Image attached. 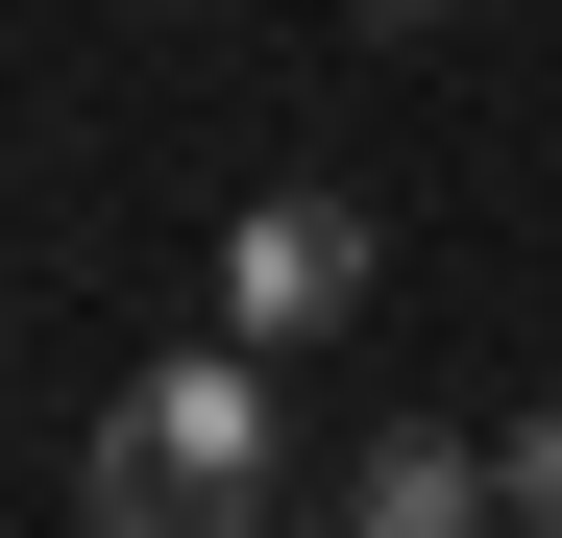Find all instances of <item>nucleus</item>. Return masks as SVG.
Listing matches in <instances>:
<instances>
[{"label": "nucleus", "instance_id": "obj_4", "mask_svg": "<svg viewBox=\"0 0 562 538\" xmlns=\"http://www.w3.org/2000/svg\"><path fill=\"white\" fill-rule=\"evenodd\" d=\"M490 514H514V538H562V416H514V440H490Z\"/></svg>", "mask_w": 562, "mask_h": 538}, {"label": "nucleus", "instance_id": "obj_2", "mask_svg": "<svg viewBox=\"0 0 562 538\" xmlns=\"http://www.w3.org/2000/svg\"><path fill=\"white\" fill-rule=\"evenodd\" d=\"M367 269H392V221L294 171V197H245V221H221V343H269V368H294V343L367 318Z\"/></svg>", "mask_w": 562, "mask_h": 538}, {"label": "nucleus", "instance_id": "obj_3", "mask_svg": "<svg viewBox=\"0 0 562 538\" xmlns=\"http://www.w3.org/2000/svg\"><path fill=\"white\" fill-rule=\"evenodd\" d=\"M342 538H514V514H490V440H416V416H392V440L342 466Z\"/></svg>", "mask_w": 562, "mask_h": 538}, {"label": "nucleus", "instance_id": "obj_5", "mask_svg": "<svg viewBox=\"0 0 562 538\" xmlns=\"http://www.w3.org/2000/svg\"><path fill=\"white\" fill-rule=\"evenodd\" d=\"M416 25H440V0H342V49H416Z\"/></svg>", "mask_w": 562, "mask_h": 538}, {"label": "nucleus", "instance_id": "obj_1", "mask_svg": "<svg viewBox=\"0 0 562 538\" xmlns=\"http://www.w3.org/2000/svg\"><path fill=\"white\" fill-rule=\"evenodd\" d=\"M269 440H294V416H269V343H171V368L99 392L74 514H99V538H269V490H294Z\"/></svg>", "mask_w": 562, "mask_h": 538}]
</instances>
